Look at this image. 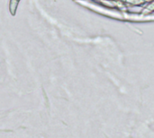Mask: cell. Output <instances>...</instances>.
<instances>
[{"instance_id": "6da1fadb", "label": "cell", "mask_w": 154, "mask_h": 138, "mask_svg": "<svg viewBox=\"0 0 154 138\" xmlns=\"http://www.w3.org/2000/svg\"><path fill=\"white\" fill-rule=\"evenodd\" d=\"M79 4L102 15H105L109 18L116 19L119 21L125 22H152L154 21L153 13H136L130 12L121 8L109 7L102 4H99L94 0H74Z\"/></svg>"}, {"instance_id": "7a4b0ae2", "label": "cell", "mask_w": 154, "mask_h": 138, "mask_svg": "<svg viewBox=\"0 0 154 138\" xmlns=\"http://www.w3.org/2000/svg\"><path fill=\"white\" fill-rule=\"evenodd\" d=\"M20 0H10V4H9V11L11 13L12 15H14L16 13V9L18 6Z\"/></svg>"}]
</instances>
